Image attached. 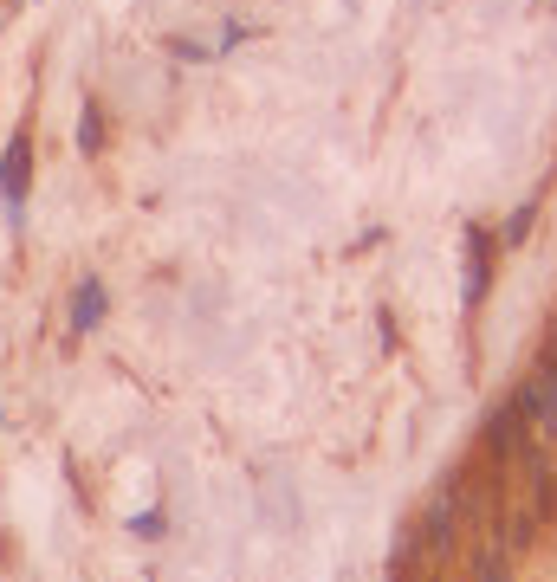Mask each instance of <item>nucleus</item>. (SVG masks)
<instances>
[{
    "mask_svg": "<svg viewBox=\"0 0 557 582\" xmlns=\"http://www.w3.org/2000/svg\"><path fill=\"white\" fill-rule=\"evenodd\" d=\"M20 188H26V136L7 149V194H20Z\"/></svg>",
    "mask_w": 557,
    "mask_h": 582,
    "instance_id": "4",
    "label": "nucleus"
},
{
    "mask_svg": "<svg viewBox=\"0 0 557 582\" xmlns=\"http://www.w3.org/2000/svg\"><path fill=\"white\" fill-rule=\"evenodd\" d=\"M396 582H421V576H402V570H396Z\"/></svg>",
    "mask_w": 557,
    "mask_h": 582,
    "instance_id": "6",
    "label": "nucleus"
},
{
    "mask_svg": "<svg viewBox=\"0 0 557 582\" xmlns=\"http://www.w3.org/2000/svg\"><path fill=\"white\" fill-rule=\"evenodd\" d=\"M532 531H538V511H512V524H506V544H512V550H532V544H538Z\"/></svg>",
    "mask_w": 557,
    "mask_h": 582,
    "instance_id": "3",
    "label": "nucleus"
},
{
    "mask_svg": "<svg viewBox=\"0 0 557 582\" xmlns=\"http://www.w3.org/2000/svg\"><path fill=\"white\" fill-rule=\"evenodd\" d=\"M519 408H525V421H538V434H557V369L551 363L519 388Z\"/></svg>",
    "mask_w": 557,
    "mask_h": 582,
    "instance_id": "1",
    "label": "nucleus"
},
{
    "mask_svg": "<svg viewBox=\"0 0 557 582\" xmlns=\"http://www.w3.org/2000/svg\"><path fill=\"white\" fill-rule=\"evenodd\" d=\"M480 582H512V576H506V557H499V550L480 563Z\"/></svg>",
    "mask_w": 557,
    "mask_h": 582,
    "instance_id": "5",
    "label": "nucleus"
},
{
    "mask_svg": "<svg viewBox=\"0 0 557 582\" xmlns=\"http://www.w3.org/2000/svg\"><path fill=\"white\" fill-rule=\"evenodd\" d=\"M493 447H499V453H519V447H525V408H519V401H512V408H499Z\"/></svg>",
    "mask_w": 557,
    "mask_h": 582,
    "instance_id": "2",
    "label": "nucleus"
}]
</instances>
